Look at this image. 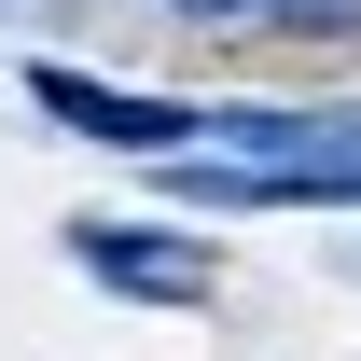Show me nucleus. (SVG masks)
<instances>
[{
    "label": "nucleus",
    "mask_w": 361,
    "mask_h": 361,
    "mask_svg": "<svg viewBox=\"0 0 361 361\" xmlns=\"http://www.w3.org/2000/svg\"><path fill=\"white\" fill-rule=\"evenodd\" d=\"M195 139H223V167H180L223 209L264 195H361V97L348 111H195Z\"/></svg>",
    "instance_id": "nucleus-1"
},
{
    "label": "nucleus",
    "mask_w": 361,
    "mask_h": 361,
    "mask_svg": "<svg viewBox=\"0 0 361 361\" xmlns=\"http://www.w3.org/2000/svg\"><path fill=\"white\" fill-rule=\"evenodd\" d=\"M28 97H42L70 139H111V153H180V139H195V111H180V97L97 84V70H28Z\"/></svg>",
    "instance_id": "nucleus-2"
},
{
    "label": "nucleus",
    "mask_w": 361,
    "mask_h": 361,
    "mask_svg": "<svg viewBox=\"0 0 361 361\" xmlns=\"http://www.w3.org/2000/svg\"><path fill=\"white\" fill-rule=\"evenodd\" d=\"M70 264L111 278V292H139V306H195V292H209V264H195L180 236H153V223H70Z\"/></svg>",
    "instance_id": "nucleus-3"
},
{
    "label": "nucleus",
    "mask_w": 361,
    "mask_h": 361,
    "mask_svg": "<svg viewBox=\"0 0 361 361\" xmlns=\"http://www.w3.org/2000/svg\"><path fill=\"white\" fill-rule=\"evenodd\" d=\"M292 28H361V0H278Z\"/></svg>",
    "instance_id": "nucleus-4"
},
{
    "label": "nucleus",
    "mask_w": 361,
    "mask_h": 361,
    "mask_svg": "<svg viewBox=\"0 0 361 361\" xmlns=\"http://www.w3.org/2000/svg\"><path fill=\"white\" fill-rule=\"evenodd\" d=\"M180 14H278V0H180Z\"/></svg>",
    "instance_id": "nucleus-5"
}]
</instances>
